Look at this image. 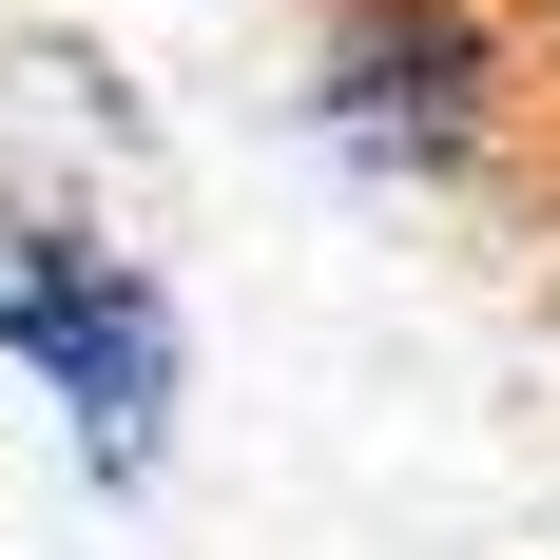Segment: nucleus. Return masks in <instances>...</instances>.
Listing matches in <instances>:
<instances>
[{
  "instance_id": "f257e3e1",
  "label": "nucleus",
  "mask_w": 560,
  "mask_h": 560,
  "mask_svg": "<svg viewBox=\"0 0 560 560\" xmlns=\"http://www.w3.org/2000/svg\"><path fill=\"white\" fill-rule=\"evenodd\" d=\"M0 368L39 387V425L78 445V483H155L174 464L194 329H174V271L97 213V194L0 174Z\"/></svg>"
},
{
  "instance_id": "f03ea898",
  "label": "nucleus",
  "mask_w": 560,
  "mask_h": 560,
  "mask_svg": "<svg viewBox=\"0 0 560 560\" xmlns=\"http://www.w3.org/2000/svg\"><path fill=\"white\" fill-rule=\"evenodd\" d=\"M290 116L348 194H483L541 155V58L503 0H310Z\"/></svg>"
},
{
  "instance_id": "7ed1b4c3",
  "label": "nucleus",
  "mask_w": 560,
  "mask_h": 560,
  "mask_svg": "<svg viewBox=\"0 0 560 560\" xmlns=\"http://www.w3.org/2000/svg\"><path fill=\"white\" fill-rule=\"evenodd\" d=\"M522 252H541V310H560V136L522 155Z\"/></svg>"
},
{
  "instance_id": "20e7f679",
  "label": "nucleus",
  "mask_w": 560,
  "mask_h": 560,
  "mask_svg": "<svg viewBox=\"0 0 560 560\" xmlns=\"http://www.w3.org/2000/svg\"><path fill=\"white\" fill-rule=\"evenodd\" d=\"M522 58H541V116H560V0H522Z\"/></svg>"
}]
</instances>
